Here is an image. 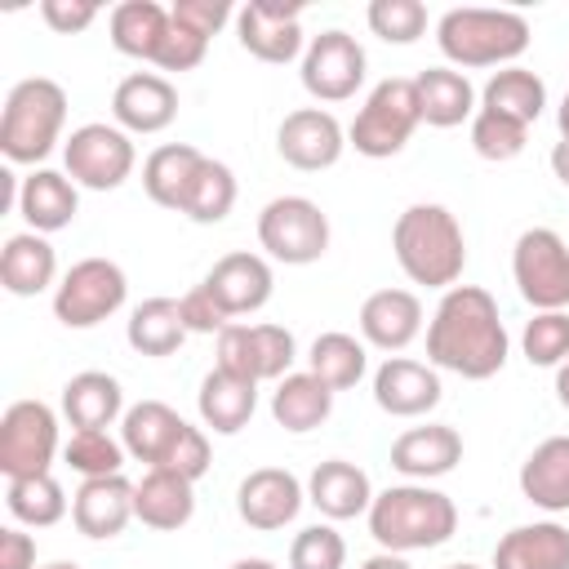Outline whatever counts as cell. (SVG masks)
<instances>
[{"label":"cell","mask_w":569,"mask_h":569,"mask_svg":"<svg viewBox=\"0 0 569 569\" xmlns=\"http://www.w3.org/2000/svg\"><path fill=\"white\" fill-rule=\"evenodd\" d=\"M329 413H333V391H329L311 369L284 373V378L276 382V391H271V418H276V427L293 431V436L316 431Z\"/></svg>","instance_id":"obj_34"},{"label":"cell","mask_w":569,"mask_h":569,"mask_svg":"<svg viewBox=\"0 0 569 569\" xmlns=\"http://www.w3.org/2000/svg\"><path fill=\"white\" fill-rule=\"evenodd\" d=\"M67 89L49 76H27L9 89L0 116V151L9 164H40L62 142Z\"/></svg>","instance_id":"obj_5"},{"label":"cell","mask_w":569,"mask_h":569,"mask_svg":"<svg viewBox=\"0 0 569 569\" xmlns=\"http://www.w3.org/2000/svg\"><path fill=\"white\" fill-rule=\"evenodd\" d=\"M360 569H413L405 556H396V551H378V556H369Z\"/></svg>","instance_id":"obj_52"},{"label":"cell","mask_w":569,"mask_h":569,"mask_svg":"<svg viewBox=\"0 0 569 569\" xmlns=\"http://www.w3.org/2000/svg\"><path fill=\"white\" fill-rule=\"evenodd\" d=\"M169 13H173V22H178V27H187V31L204 36V40H213V36L236 18V9H231L227 0H178Z\"/></svg>","instance_id":"obj_48"},{"label":"cell","mask_w":569,"mask_h":569,"mask_svg":"<svg viewBox=\"0 0 569 569\" xmlns=\"http://www.w3.org/2000/svg\"><path fill=\"white\" fill-rule=\"evenodd\" d=\"M365 22L387 44H413L427 31V4L422 0H373L365 9Z\"/></svg>","instance_id":"obj_44"},{"label":"cell","mask_w":569,"mask_h":569,"mask_svg":"<svg viewBox=\"0 0 569 569\" xmlns=\"http://www.w3.org/2000/svg\"><path fill=\"white\" fill-rule=\"evenodd\" d=\"M187 418L178 409H169L164 400H138L124 409L120 418V445L133 462H147V467H160L169 458V449L178 445Z\"/></svg>","instance_id":"obj_27"},{"label":"cell","mask_w":569,"mask_h":569,"mask_svg":"<svg viewBox=\"0 0 569 569\" xmlns=\"http://www.w3.org/2000/svg\"><path fill=\"white\" fill-rule=\"evenodd\" d=\"M462 462V436L449 422H427V427H409L391 440V467L405 480H440Z\"/></svg>","instance_id":"obj_21"},{"label":"cell","mask_w":569,"mask_h":569,"mask_svg":"<svg viewBox=\"0 0 569 569\" xmlns=\"http://www.w3.org/2000/svg\"><path fill=\"white\" fill-rule=\"evenodd\" d=\"M422 333V302L413 289H378L360 302V342L378 351H405Z\"/></svg>","instance_id":"obj_22"},{"label":"cell","mask_w":569,"mask_h":569,"mask_svg":"<svg viewBox=\"0 0 569 569\" xmlns=\"http://www.w3.org/2000/svg\"><path fill=\"white\" fill-rule=\"evenodd\" d=\"M107 31H111V44L124 58L156 62V53L169 36V9L156 4V0H124L107 13Z\"/></svg>","instance_id":"obj_35"},{"label":"cell","mask_w":569,"mask_h":569,"mask_svg":"<svg viewBox=\"0 0 569 569\" xmlns=\"http://www.w3.org/2000/svg\"><path fill=\"white\" fill-rule=\"evenodd\" d=\"M449 569H480V565H467V560H462V565H449Z\"/></svg>","instance_id":"obj_58"},{"label":"cell","mask_w":569,"mask_h":569,"mask_svg":"<svg viewBox=\"0 0 569 569\" xmlns=\"http://www.w3.org/2000/svg\"><path fill=\"white\" fill-rule=\"evenodd\" d=\"M218 307L236 320V316H253L271 302V289H276V276H271V262L262 253H249V249H236V253H222L209 276L200 280Z\"/></svg>","instance_id":"obj_17"},{"label":"cell","mask_w":569,"mask_h":569,"mask_svg":"<svg viewBox=\"0 0 569 569\" xmlns=\"http://www.w3.org/2000/svg\"><path fill=\"white\" fill-rule=\"evenodd\" d=\"M227 569H276L271 560H262V556H240L236 565H227Z\"/></svg>","instance_id":"obj_55"},{"label":"cell","mask_w":569,"mask_h":569,"mask_svg":"<svg viewBox=\"0 0 569 569\" xmlns=\"http://www.w3.org/2000/svg\"><path fill=\"white\" fill-rule=\"evenodd\" d=\"M298 360V342L284 325H227L218 333V369L244 378V382H280L284 373H293Z\"/></svg>","instance_id":"obj_11"},{"label":"cell","mask_w":569,"mask_h":569,"mask_svg":"<svg viewBox=\"0 0 569 569\" xmlns=\"http://www.w3.org/2000/svg\"><path fill=\"white\" fill-rule=\"evenodd\" d=\"M98 13H102V9H98L93 0H40V18H44V27L58 31V36L84 31Z\"/></svg>","instance_id":"obj_50"},{"label":"cell","mask_w":569,"mask_h":569,"mask_svg":"<svg viewBox=\"0 0 569 569\" xmlns=\"http://www.w3.org/2000/svg\"><path fill=\"white\" fill-rule=\"evenodd\" d=\"M0 284L13 298H36L44 289H58V253L49 236L40 231H18L0 249Z\"/></svg>","instance_id":"obj_26"},{"label":"cell","mask_w":569,"mask_h":569,"mask_svg":"<svg viewBox=\"0 0 569 569\" xmlns=\"http://www.w3.org/2000/svg\"><path fill=\"white\" fill-rule=\"evenodd\" d=\"M529 40H533L529 18L516 9L462 4V9L440 13V22H436V44L449 58V67H458V71L516 67V58L529 49Z\"/></svg>","instance_id":"obj_4"},{"label":"cell","mask_w":569,"mask_h":569,"mask_svg":"<svg viewBox=\"0 0 569 569\" xmlns=\"http://www.w3.org/2000/svg\"><path fill=\"white\" fill-rule=\"evenodd\" d=\"M445 387L436 365L409 360V356H387L373 373V405L391 418H422L440 405Z\"/></svg>","instance_id":"obj_18"},{"label":"cell","mask_w":569,"mask_h":569,"mask_svg":"<svg viewBox=\"0 0 569 569\" xmlns=\"http://www.w3.org/2000/svg\"><path fill=\"white\" fill-rule=\"evenodd\" d=\"M507 356H511V338L493 293L480 284L445 289V298L427 320V360L467 382H485L507 365Z\"/></svg>","instance_id":"obj_1"},{"label":"cell","mask_w":569,"mask_h":569,"mask_svg":"<svg viewBox=\"0 0 569 569\" xmlns=\"http://www.w3.org/2000/svg\"><path fill=\"white\" fill-rule=\"evenodd\" d=\"M129 298V276L111 258H80L53 289V320L62 329H93Z\"/></svg>","instance_id":"obj_8"},{"label":"cell","mask_w":569,"mask_h":569,"mask_svg":"<svg viewBox=\"0 0 569 569\" xmlns=\"http://www.w3.org/2000/svg\"><path fill=\"white\" fill-rule=\"evenodd\" d=\"M62 462H67L80 480L120 476V467H124V445H120L111 431H71V440L62 445Z\"/></svg>","instance_id":"obj_42"},{"label":"cell","mask_w":569,"mask_h":569,"mask_svg":"<svg viewBox=\"0 0 569 569\" xmlns=\"http://www.w3.org/2000/svg\"><path fill=\"white\" fill-rule=\"evenodd\" d=\"M556 124H560V142H569V93H565V102L556 111Z\"/></svg>","instance_id":"obj_56"},{"label":"cell","mask_w":569,"mask_h":569,"mask_svg":"<svg viewBox=\"0 0 569 569\" xmlns=\"http://www.w3.org/2000/svg\"><path fill=\"white\" fill-rule=\"evenodd\" d=\"M307 502L325 516V520H356L369 516L373 507V485L369 471L347 462V458H325L311 476H307Z\"/></svg>","instance_id":"obj_24"},{"label":"cell","mask_w":569,"mask_h":569,"mask_svg":"<svg viewBox=\"0 0 569 569\" xmlns=\"http://www.w3.org/2000/svg\"><path fill=\"white\" fill-rule=\"evenodd\" d=\"M58 458V413L44 400H13L0 418V471L4 480L44 476Z\"/></svg>","instance_id":"obj_12"},{"label":"cell","mask_w":569,"mask_h":569,"mask_svg":"<svg viewBox=\"0 0 569 569\" xmlns=\"http://www.w3.org/2000/svg\"><path fill=\"white\" fill-rule=\"evenodd\" d=\"M4 507L18 525L31 529H49L67 516V489L44 471V476H22V480H4Z\"/></svg>","instance_id":"obj_39"},{"label":"cell","mask_w":569,"mask_h":569,"mask_svg":"<svg viewBox=\"0 0 569 569\" xmlns=\"http://www.w3.org/2000/svg\"><path fill=\"white\" fill-rule=\"evenodd\" d=\"M365 520H369V533L382 551L409 556V551L445 547L458 529V507L449 493L418 485V480H405V485L373 493V507Z\"/></svg>","instance_id":"obj_3"},{"label":"cell","mask_w":569,"mask_h":569,"mask_svg":"<svg viewBox=\"0 0 569 569\" xmlns=\"http://www.w3.org/2000/svg\"><path fill=\"white\" fill-rule=\"evenodd\" d=\"M133 164H138V151H133V138L120 124L89 120V124L71 129V138L62 142V173L84 191L124 187Z\"/></svg>","instance_id":"obj_9"},{"label":"cell","mask_w":569,"mask_h":569,"mask_svg":"<svg viewBox=\"0 0 569 569\" xmlns=\"http://www.w3.org/2000/svg\"><path fill=\"white\" fill-rule=\"evenodd\" d=\"M0 569H36V538L22 529H0Z\"/></svg>","instance_id":"obj_51"},{"label":"cell","mask_w":569,"mask_h":569,"mask_svg":"<svg viewBox=\"0 0 569 569\" xmlns=\"http://www.w3.org/2000/svg\"><path fill=\"white\" fill-rule=\"evenodd\" d=\"M556 400H560V405L569 409V360H565V365L556 369Z\"/></svg>","instance_id":"obj_54"},{"label":"cell","mask_w":569,"mask_h":569,"mask_svg":"<svg viewBox=\"0 0 569 569\" xmlns=\"http://www.w3.org/2000/svg\"><path fill=\"white\" fill-rule=\"evenodd\" d=\"M62 418L71 422V431H107L116 418H124V391L111 373L102 369H84L76 378H67L62 387Z\"/></svg>","instance_id":"obj_30"},{"label":"cell","mask_w":569,"mask_h":569,"mask_svg":"<svg viewBox=\"0 0 569 569\" xmlns=\"http://www.w3.org/2000/svg\"><path fill=\"white\" fill-rule=\"evenodd\" d=\"M124 338L138 356H173L182 342H187V325H182V311H178V298H147L129 311L124 320Z\"/></svg>","instance_id":"obj_36"},{"label":"cell","mask_w":569,"mask_h":569,"mask_svg":"<svg viewBox=\"0 0 569 569\" xmlns=\"http://www.w3.org/2000/svg\"><path fill=\"white\" fill-rule=\"evenodd\" d=\"M525 360L538 369H560L569 360V316L565 311H533V320L520 333Z\"/></svg>","instance_id":"obj_43"},{"label":"cell","mask_w":569,"mask_h":569,"mask_svg":"<svg viewBox=\"0 0 569 569\" xmlns=\"http://www.w3.org/2000/svg\"><path fill=\"white\" fill-rule=\"evenodd\" d=\"M129 520H133V480H124V471L80 480V489L71 493V525L93 542L120 538Z\"/></svg>","instance_id":"obj_20"},{"label":"cell","mask_w":569,"mask_h":569,"mask_svg":"<svg viewBox=\"0 0 569 569\" xmlns=\"http://www.w3.org/2000/svg\"><path fill=\"white\" fill-rule=\"evenodd\" d=\"M200 164H204V151L200 147H191V142H164V147H156L142 160V191L151 196V204L182 213L187 191H191Z\"/></svg>","instance_id":"obj_32"},{"label":"cell","mask_w":569,"mask_h":569,"mask_svg":"<svg viewBox=\"0 0 569 569\" xmlns=\"http://www.w3.org/2000/svg\"><path fill=\"white\" fill-rule=\"evenodd\" d=\"M520 493L538 511H569V436H547L520 462Z\"/></svg>","instance_id":"obj_31"},{"label":"cell","mask_w":569,"mask_h":569,"mask_svg":"<svg viewBox=\"0 0 569 569\" xmlns=\"http://www.w3.org/2000/svg\"><path fill=\"white\" fill-rule=\"evenodd\" d=\"M178 311H182V325H187V333H222L227 325H236L222 307H218V298L204 289V284H196V289H187L182 298H178Z\"/></svg>","instance_id":"obj_49"},{"label":"cell","mask_w":569,"mask_h":569,"mask_svg":"<svg viewBox=\"0 0 569 569\" xmlns=\"http://www.w3.org/2000/svg\"><path fill=\"white\" fill-rule=\"evenodd\" d=\"M551 173L569 187V142H556V147H551Z\"/></svg>","instance_id":"obj_53"},{"label":"cell","mask_w":569,"mask_h":569,"mask_svg":"<svg viewBox=\"0 0 569 569\" xmlns=\"http://www.w3.org/2000/svg\"><path fill=\"white\" fill-rule=\"evenodd\" d=\"M493 569H569V529L560 520L507 529L493 547Z\"/></svg>","instance_id":"obj_28"},{"label":"cell","mask_w":569,"mask_h":569,"mask_svg":"<svg viewBox=\"0 0 569 569\" xmlns=\"http://www.w3.org/2000/svg\"><path fill=\"white\" fill-rule=\"evenodd\" d=\"M258 244L284 267L320 262L329 249V213L307 196H276L258 213Z\"/></svg>","instance_id":"obj_7"},{"label":"cell","mask_w":569,"mask_h":569,"mask_svg":"<svg viewBox=\"0 0 569 569\" xmlns=\"http://www.w3.org/2000/svg\"><path fill=\"white\" fill-rule=\"evenodd\" d=\"M302 502H307V489L284 467H258L236 485V516L258 533H276L293 525Z\"/></svg>","instance_id":"obj_16"},{"label":"cell","mask_w":569,"mask_h":569,"mask_svg":"<svg viewBox=\"0 0 569 569\" xmlns=\"http://www.w3.org/2000/svg\"><path fill=\"white\" fill-rule=\"evenodd\" d=\"M391 253L413 284L453 289L467 267V236L462 222L445 204H409L391 227Z\"/></svg>","instance_id":"obj_2"},{"label":"cell","mask_w":569,"mask_h":569,"mask_svg":"<svg viewBox=\"0 0 569 569\" xmlns=\"http://www.w3.org/2000/svg\"><path fill=\"white\" fill-rule=\"evenodd\" d=\"M480 107L498 111V116H511L520 124H538L542 107H547V84L538 71L529 67H502L485 80L480 89Z\"/></svg>","instance_id":"obj_37"},{"label":"cell","mask_w":569,"mask_h":569,"mask_svg":"<svg viewBox=\"0 0 569 569\" xmlns=\"http://www.w3.org/2000/svg\"><path fill=\"white\" fill-rule=\"evenodd\" d=\"M209 462H213V453H209V436H204V427H182V436H178V445L169 449V458L160 462L164 471H178V476H187V480H200L204 471H209Z\"/></svg>","instance_id":"obj_47"},{"label":"cell","mask_w":569,"mask_h":569,"mask_svg":"<svg viewBox=\"0 0 569 569\" xmlns=\"http://www.w3.org/2000/svg\"><path fill=\"white\" fill-rule=\"evenodd\" d=\"M289 569H347V542L333 525H307L289 542Z\"/></svg>","instance_id":"obj_45"},{"label":"cell","mask_w":569,"mask_h":569,"mask_svg":"<svg viewBox=\"0 0 569 569\" xmlns=\"http://www.w3.org/2000/svg\"><path fill=\"white\" fill-rule=\"evenodd\" d=\"M231 209H236V173H231L222 160L204 156V164H200V173H196V182H191V191H187L182 213H187L191 222H200V227H213V222H222Z\"/></svg>","instance_id":"obj_40"},{"label":"cell","mask_w":569,"mask_h":569,"mask_svg":"<svg viewBox=\"0 0 569 569\" xmlns=\"http://www.w3.org/2000/svg\"><path fill=\"white\" fill-rule=\"evenodd\" d=\"M525 142H529V124H520V120H511V116H498V111H489V107H480V111L471 116V151H476L480 160L507 164V160H516V156L525 151Z\"/></svg>","instance_id":"obj_41"},{"label":"cell","mask_w":569,"mask_h":569,"mask_svg":"<svg viewBox=\"0 0 569 569\" xmlns=\"http://www.w3.org/2000/svg\"><path fill=\"white\" fill-rule=\"evenodd\" d=\"M40 569H80V565H71V560H53V565H40Z\"/></svg>","instance_id":"obj_57"},{"label":"cell","mask_w":569,"mask_h":569,"mask_svg":"<svg viewBox=\"0 0 569 569\" xmlns=\"http://www.w3.org/2000/svg\"><path fill=\"white\" fill-rule=\"evenodd\" d=\"M413 89H418L422 124H431V129H453L480 111L476 89H471L467 71H458V67H427L422 76H413Z\"/></svg>","instance_id":"obj_33"},{"label":"cell","mask_w":569,"mask_h":569,"mask_svg":"<svg viewBox=\"0 0 569 569\" xmlns=\"http://www.w3.org/2000/svg\"><path fill=\"white\" fill-rule=\"evenodd\" d=\"M80 213V187L62 173V169H31L22 178V196H18V218L27 222V231L53 236L62 227H71Z\"/></svg>","instance_id":"obj_25"},{"label":"cell","mask_w":569,"mask_h":569,"mask_svg":"<svg viewBox=\"0 0 569 569\" xmlns=\"http://www.w3.org/2000/svg\"><path fill=\"white\" fill-rule=\"evenodd\" d=\"M178 116V89L160 71H133L111 93V120L124 133H160Z\"/></svg>","instance_id":"obj_19"},{"label":"cell","mask_w":569,"mask_h":569,"mask_svg":"<svg viewBox=\"0 0 569 569\" xmlns=\"http://www.w3.org/2000/svg\"><path fill=\"white\" fill-rule=\"evenodd\" d=\"M276 151L284 164L302 169V173H320V169H333L347 151V129L338 124L333 111L325 107H298L280 120L276 129Z\"/></svg>","instance_id":"obj_15"},{"label":"cell","mask_w":569,"mask_h":569,"mask_svg":"<svg viewBox=\"0 0 569 569\" xmlns=\"http://www.w3.org/2000/svg\"><path fill=\"white\" fill-rule=\"evenodd\" d=\"M196 409H200V422L213 431V436H236L249 427L253 409H258V382H244L227 369H209L200 378V391H196Z\"/></svg>","instance_id":"obj_29"},{"label":"cell","mask_w":569,"mask_h":569,"mask_svg":"<svg viewBox=\"0 0 569 569\" xmlns=\"http://www.w3.org/2000/svg\"><path fill=\"white\" fill-rule=\"evenodd\" d=\"M365 49L356 36L329 27L320 36L307 40V53H302V89L316 98V102H347L356 98V89L365 84Z\"/></svg>","instance_id":"obj_13"},{"label":"cell","mask_w":569,"mask_h":569,"mask_svg":"<svg viewBox=\"0 0 569 569\" xmlns=\"http://www.w3.org/2000/svg\"><path fill=\"white\" fill-rule=\"evenodd\" d=\"M204 53H209V40L187 31V27H178L173 13H169V36H164V44L156 53V67L160 71H191V67L204 62Z\"/></svg>","instance_id":"obj_46"},{"label":"cell","mask_w":569,"mask_h":569,"mask_svg":"<svg viewBox=\"0 0 569 569\" xmlns=\"http://www.w3.org/2000/svg\"><path fill=\"white\" fill-rule=\"evenodd\" d=\"M191 516H196V480L164 467H147L142 480L133 485V520H142L156 533H178L182 525H191Z\"/></svg>","instance_id":"obj_23"},{"label":"cell","mask_w":569,"mask_h":569,"mask_svg":"<svg viewBox=\"0 0 569 569\" xmlns=\"http://www.w3.org/2000/svg\"><path fill=\"white\" fill-rule=\"evenodd\" d=\"M511 280L533 311L569 307V244L551 227H529L511 249Z\"/></svg>","instance_id":"obj_10"},{"label":"cell","mask_w":569,"mask_h":569,"mask_svg":"<svg viewBox=\"0 0 569 569\" xmlns=\"http://www.w3.org/2000/svg\"><path fill=\"white\" fill-rule=\"evenodd\" d=\"M307 369H311L329 391H351V387L365 378V369H369V351H365L360 338H351V333H342V329H329V333H320V338L311 342Z\"/></svg>","instance_id":"obj_38"},{"label":"cell","mask_w":569,"mask_h":569,"mask_svg":"<svg viewBox=\"0 0 569 569\" xmlns=\"http://www.w3.org/2000/svg\"><path fill=\"white\" fill-rule=\"evenodd\" d=\"M418 124H422V107H418L413 80L387 76L369 89L365 107L356 111V120L347 129V147H356V156H365V160H391L409 147Z\"/></svg>","instance_id":"obj_6"},{"label":"cell","mask_w":569,"mask_h":569,"mask_svg":"<svg viewBox=\"0 0 569 569\" xmlns=\"http://www.w3.org/2000/svg\"><path fill=\"white\" fill-rule=\"evenodd\" d=\"M236 40L249 58L284 67L307 53L302 36V9L298 4H276V0H249L236 9Z\"/></svg>","instance_id":"obj_14"}]
</instances>
